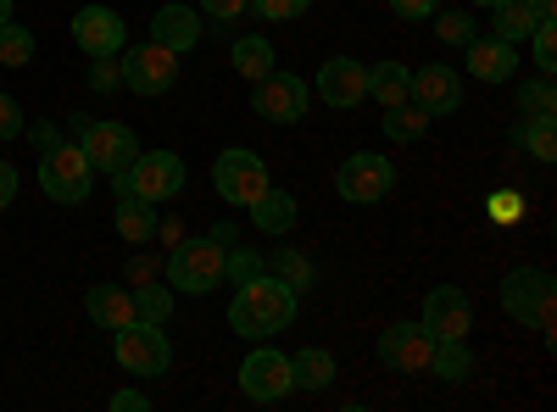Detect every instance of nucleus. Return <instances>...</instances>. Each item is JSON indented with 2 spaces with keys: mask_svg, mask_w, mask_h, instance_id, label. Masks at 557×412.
Segmentation results:
<instances>
[{
  "mask_svg": "<svg viewBox=\"0 0 557 412\" xmlns=\"http://www.w3.org/2000/svg\"><path fill=\"white\" fill-rule=\"evenodd\" d=\"M268 273H278V279H285L296 296H307V290H312V262H307L296 246H278V251H273V262H268Z\"/></svg>",
  "mask_w": 557,
  "mask_h": 412,
  "instance_id": "30",
  "label": "nucleus"
},
{
  "mask_svg": "<svg viewBox=\"0 0 557 412\" xmlns=\"http://www.w3.org/2000/svg\"><path fill=\"white\" fill-rule=\"evenodd\" d=\"M34 62V34L23 23H0V67H28Z\"/></svg>",
  "mask_w": 557,
  "mask_h": 412,
  "instance_id": "32",
  "label": "nucleus"
},
{
  "mask_svg": "<svg viewBox=\"0 0 557 412\" xmlns=\"http://www.w3.org/2000/svg\"><path fill=\"white\" fill-rule=\"evenodd\" d=\"M240 390L251 401H285L296 390L290 379V357L285 351H273V346H257L246 362H240Z\"/></svg>",
  "mask_w": 557,
  "mask_h": 412,
  "instance_id": "12",
  "label": "nucleus"
},
{
  "mask_svg": "<svg viewBox=\"0 0 557 412\" xmlns=\"http://www.w3.org/2000/svg\"><path fill=\"white\" fill-rule=\"evenodd\" d=\"M513 140H519V151H530L535 162H552V157H557V117H552V112H546V117H519Z\"/></svg>",
  "mask_w": 557,
  "mask_h": 412,
  "instance_id": "27",
  "label": "nucleus"
},
{
  "mask_svg": "<svg viewBox=\"0 0 557 412\" xmlns=\"http://www.w3.org/2000/svg\"><path fill=\"white\" fill-rule=\"evenodd\" d=\"M474 7H485V12H491V7H496V0H474Z\"/></svg>",
  "mask_w": 557,
  "mask_h": 412,
  "instance_id": "48",
  "label": "nucleus"
},
{
  "mask_svg": "<svg viewBox=\"0 0 557 412\" xmlns=\"http://www.w3.org/2000/svg\"><path fill=\"white\" fill-rule=\"evenodd\" d=\"M201 34H207V17L196 7H178V0H168V7L151 17V39L168 45L173 57H190L196 45H201Z\"/></svg>",
  "mask_w": 557,
  "mask_h": 412,
  "instance_id": "18",
  "label": "nucleus"
},
{
  "mask_svg": "<svg viewBox=\"0 0 557 412\" xmlns=\"http://www.w3.org/2000/svg\"><path fill=\"white\" fill-rule=\"evenodd\" d=\"M235 235H240V228H235V223H218V228H212V240H218L223 251H228V246H235Z\"/></svg>",
  "mask_w": 557,
  "mask_h": 412,
  "instance_id": "45",
  "label": "nucleus"
},
{
  "mask_svg": "<svg viewBox=\"0 0 557 412\" xmlns=\"http://www.w3.org/2000/svg\"><path fill=\"white\" fill-rule=\"evenodd\" d=\"M552 107H557V96H552V78H546V73L519 89V117H546Z\"/></svg>",
  "mask_w": 557,
  "mask_h": 412,
  "instance_id": "36",
  "label": "nucleus"
},
{
  "mask_svg": "<svg viewBox=\"0 0 557 412\" xmlns=\"http://www.w3.org/2000/svg\"><path fill=\"white\" fill-rule=\"evenodd\" d=\"M117 196H139V201H173L184 190V157L178 151H134V162L112 178Z\"/></svg>",
  "mask_w": 557,
  "mask_h": 412,
  "instance_id": "4",
  "label": "nucleus"
},
{
  "mask_svg": "<svg viewBox=\"0 0 557 412\" xmlns=\"http://www.w3.org/2000/svg\"><path fill=\"white\" fill-rule=\"evenodd\" d=\"M374 351H380L385 369H396V374H424L430 369V351H435V335L424 324H391Z\"/></svg>",
  "mask_w": 557,
  "mask_h": 412,
  "instance_id": "15",
  "label": "nucleus"
},
{
  "mask_svg": "<svg viewBox=\"0 0 557 412\" xmlns=\"http://www.w3.org/2000/svg\"><path fill=\"white\" fill-rule=\"evenodd\" d=\"M251 223H257V235H273V240H278V235H290V228L301 223V201H296L290 190H273V185H268V190L251 201Z\"/></svg>",
  "mask_w": 557,
  "mask_h": 412,
  "instance_id": "20",
  "label": "nucleus"
},
{
  "mask_svg": "<svg viewBox=\"0 0 557 412\" xmlns=\"http://www.w3.org/2000/svg\"><path fill=\"white\" fill-rule=\"evenodd\" d=\"M535 23H541V17L524 7V0H496V7H491V34L507 39V45H524Z\"/></svg>",
  "mask_w": 557,
  "mask_h": 412,
  "instance_id": "26",
  "label": "nucleus"
},
{
  "mask_svg": "<svg viewBox=\"0 0 557 412\" xmlns=\"http://www.w3.org/2000/svg\"><path fill=\"white\" fill-rule=\"evenodd\" d=\"M73 39H78V51H89L96 62H112V57H123L128 28H123V17H117L112 7H78Z\"/></svg>",
  "mask_w": 557,
  "mask_h": 412,
  "instance_id": "13",
  "label": "nucleus"
},
{
  "mask_svg": "<svg viewBox=\"0 0 557 412\" xmlns=\"http://www.w3.org/2000/svg\"><path fill=\"white\" fill-rule=\"evenodd\" d=\"M17 201V167L12 162H0V212H7Z\"/></svg>",
  "mask_w": 557,
  "mask_h": 412,
  "instance_id": "43",
  "label": "nucleus"
},
{
  "mask_svg": "<svg viewBox=\"0 0 557 412\" xmlns=\"http://www.w3.org/2000/svg\"><path fill=\"white\" fill-rule=\"evenodd\" d=\"M435 34L462 51V45H469V39L480 34V17H469V12H435Z\"/></svg>",
  "mask_w": 557,
  "mask_h": 412,
  "instance_id": "35",
  "label": "nucleus"
},
{
  "mask_svg": "<svg viewBox=\"0 0 557 412\" xmlns=\"http://www.w3.org/2000/svg\"><path fill=\"white\" fill-rule=\"evenodd\" d=\"M107 407H112V412H151V396H146V390H117Z\"/></svg>",
  "mask_w": 557,
  "mask_h": 412,
  "instance_id": "42",
  "label": "nucleus"
},
{
  "mask_svg": "<svg viewBox=\"0 0 557 412\" xmlns=\"http://www.w3.org/2000/svg\"><path fill=\"white\" fill-rule=\"evenodd\" d=\"M318 101L323 107H357L362 96H368V62H351V57H335V62H323L318 67Z\"/></svg>",
  "mask_w": 557,
  "mask_h": 412,
  "instance_id": "17",
  "label": "nucleus"
},
{
  "mask_svg": "<svg viewBox=\"0 0 557 412\" xmlns=\"http://www.w3.org/2000/svg\"><path fill=\"white\" fill-rule=\"evenodd\" d=\"M385 140L391 146H412V140H424V128H430V112L418 107V101H396V107H385Z\"/></svg>",
  "mask_w": 557,
  "mask_h": 412,
  "instance_id": "25",
  "label": "nucleus"
},
{
  "mask_svg": "<svg viewBox=\"0 0 557 412\" xmlns=\"http://www.w3.org/2000/svg\"><path fill=\"white\" fill-rule=\"evenodd\" d=\"M435 340H469V329H474V301H469V290H457V285H435L430 296H424V317H418Z\"/></svg>",
  "mask_w": 557,
  "mask_h": 412,
  "instance_id": "11",
  "label": "nucleus"
},
{
  "mask_svg": "<svg viewBox=\"0 0 557 412\" xmlns=\"http://www.w3.org/2000/svg\"><path fill=\"white\" fill-rule=\"evenodd\" d=\"M0 23H12V0H0Z\"/></svg>",
  "mask_w": 557,
  "mask_h": 412,
  "instance_id": "47",
  "label": "nucleus"
},
{
  "mask_svg": "<svg viewBox=\"0 0 557 412\" xmlns=\"http://www.w3.org/2000/svg\"><path fill=\"white\" fill-rule=\"evenodd\" d=\"M407 101H418L430 117H451V112L462 107V78H457L451 67L430 62V67H418V73L407 78Z\"/></svg>",
  "mask_w": 557,
  "mask_h": 412,
  "instance_id": "16",
  "label": "nucleus"
},
{
  "mask_svg": "<svg viewBox=\"0 0 557 412\" xmlns=\"http://www.w3.org/2000/svg\"><path fill=\"white\" fill-rule=\"evenodd\" d=\"M123 84L134 89V96H168V89L178 84V57L168 51V45H134V51H123L117 62Z\"/></svg>",
  "mask_w": 557,
  "mask_h": 412,
  "instance_id": "9",
  "label": "nucleus"
},
{
  "mask_svg": "<svg viewBox=\"0 0 557 412\" xmlns=\"http://www.w3.org/2000/svg\"><path fill=\"white\" fill-rule=\"evenodd\" d=\"M391 7H396V17H407V23H424V17L441 12V0H391Z\"/></svg>",
  "mask_w": 557,
  "mask_h": 412,
  "instance_id": "41",
  "label": "nucleus"
},
{
  "mask_svg": "<svg viewBox=\"0 0 557 412\" xmlns=\"http://www.w3.org/2000/svg\"><path fill=\"white\" fill-rule=\"evenodd\" d=\"M307 12H312V0H257V17H268V23H296Z\"/></svg>",
  "mask_w": 557,
  "mask_h": 412,
  "instance_id": "38",
  "label": "nucleus"
},
{
  "mask_svg": "<svg viewBox=\"0 0 557 412\" xmlns=\"http://www.w3.org/2000/svg\"><path fill=\"white\" fill-rule=\"evenodd\" d=\"M268 185H273V178H268V162H262L257 151H246V146L218 151V162H212V190H218L228 207H251Z\"/></svg>",
  "mask_w": 557,
  "mask_h": 412,
  "instance_id": "7",
  "label": "nucleus"
},
{
  "mask_svg": "<svg viewBox=\"0 0 557 412\" xmlns=\"http://www.w3.org/2000/svg\"><path fill=\"white\" fill-rule=\"evenodd\" d=\"M296 307H301V296L278 279V273L262 267L257 279L235 285V301H228V329H235L240 340H268V335L296 324Z\"/></svg>",
  "mask_w": 557,
  "mask_h": 412,
  "instance_id": "1",
  "label": "nucleus"
},
{
  "mask_svg": "<svg viewBox=\"0 0 557 412\" xmlns=\"http://www.w3.org/2000/svg\"><path fill=\"white\" fill-rule=\"evenodd\" d=\"M307 96H312V89H307L296 73H278V67H273L268 78H257V117H262V123H278V128L301 123Z\"/></svg>",
  "mask_w": 557,
  "mask_h": 412,
  "instance_id": "14",
  "label": "nucleus"
},
{
  "mask_svg": "<svg viewBox=\"0 0 557 412\" xmlns=\"http://www.w3.org/2000/svg\"><path fill=\"white\" fill-rule=\"evenodd\" d=\"M84 312L96 317L101 329H123L134 317V290H123V285H89L84 290Z\"/></svg>",
  "mask_w": 557,
  "mask_h": 412,
  "instance_id": "21",
  "label": "nucleus"
},
{
  "mask_svg": "<svg viewBox=\"0 0 557 412\" xmlns=\"http://www.w3.org/2000/svg\"><path fill=\"white\" fill-rule=\"evenodd\" d=\"M235 73H240L246 84H257V78H268V73H273V45H268L262 34L235 39Z\"/></svg>",
  "mask_w": 557,
  "mask_h": 412,
  "instance_id": "29",
  "label": "nucleus"
},
{
  "mask_svg": "<svg viewBox=\"0 0 557 412\" xmlns=\"http://www.w3.org/2000/svg\"><path fill=\"white\" fill-rule=\"evenodd\" d=\"M491 217H496V223H519V217H524V196H519V190H496V196H491Z\"/></svg>",
  "mask_w": 557,
  "mask_h": 412,
  "instance_id": "39",
  "label": "nucleus"
},
{
  "mask_svg": "<svg viewBox=\"0 0 557 412\" xmlns=\"http://www.w3.org/2000/svg\"><path fill=\"white\" fill-rule=\"evenodd\" d=\"M524 7H530L535 17H552V12H557V0H524Z\"/></svg>",
  "mask_w": 557,
  "mask_h": 412,
  "instance_id": "46",
  "label": "nucleus"
},
{
  "mask_svg": "<svg viewBox=\"0 0 557 412\" xmlns=\"http://www.w3.org/2000/svg\"><path fill=\"white\" fill-rule=\"evenodd\" d=\"M246 7H251V0H196V12L212 17V28H235L246 17Z\"/></svg>",
  "mask_w": 557,
  "mask_h": 412,
  "instance_id": "37",
  "label": "nucleus"
},
{
  "mask_svg": "<svg viewBox=\"0 0 557 412\" xmlns=\"http://www.w3.org/2000/svg\"><path fill=\"white\" fill-rule=\"evenodd\" d=\"M530 57H535V67L552 78L557 73V23L552 17H541L535 28H530Z\"/></svg>",
  "mask_w": 557,
  "mask_h": 412,
  "instance_id": "33",
  "label": "nucleus"
},
{
  "mask_svg": "<svg viewBox=\"0 0 557 412\" xmlns=\"http://www.w3.org/2000/svg\"><path fill=\"white\" fill-rule=\"evenodd\" d=\"M502 312L519 317L524 329L552 335V324H557V285H552V273L546 267H513L502 279Z\"/></svg>",
  "mask_w": 557,
  "mask_h": 412,
  "instance_id": "2",
  "label": "nucleus"
},
{
  "mask_svg": "<svg viewBox=\"0 0 557 412\" xmlns=\"http://www.w3.org/2000/svg\"><path fill=\"white\" fill-rule=\"evenodd\" d=\"M78 146H84L89 167L107 173V178H117V173L134 162V151H139V140H134L128 123H84V128H78Z\"/></svg>",
  "mask_w": 557,
  "mask_h": 412,
  "instance_id": "10",
  "label": "nucleus"
},
{
  "mask_svg": "<svg viewBox=\"0 0 557 412\" xmlns=\"http://www.w3.org/2000/svg\"><path fill=\"white\" fill-rule=\"evenodd\" d=\"M462 62H469V73L480 78V84H507L513 78V67H519V45H507V39H496V34H474L469 45H462Z\"/></svg>",
  "mask_w": 557,
  "mask_h": 412,
  "instance_id": "19",
  "label": "nucleus"
},
{
  "mask_svg": "<svg viewBox=\"0 0 557 412\" xmlns=\"http://www.w3.org/2000/svg\"><path fill=\"white\" fill-rule=\"evenodd\" d=\"M335 190H341L351 207H374V201H385V196L396 190V167H391L385 151H357V157L341 162Z\"/></svg>",
  "mask_w": 557,
  "mask_h": 412,
  "instance_id": "8",
  "label": "nucleus"
},
{
  "mask_svg": "<svg viewBox=\"0 0 557 412\" xmlns=\"http://www.w3.org/2000/svg\"><path fill=\"white\" fill-rule=\"evenodd\" d=\"M17 134H23V107L0 89V140H17Z\"/></svg>",
  "mask_w": 557,
  "mask_h": 412,
  "instance_id": "40",
  "label": "nucleus"
},
{
  "mask_svg": "<svg viewBox=\"0 0 557 412\" xmlns=\"http://www.w3.org/2000/svg\"><path fill=\"white\" fill-rule=\"evenodd\" d=\"M430 369H435V379H446V385H469V379L480 374V362H474L469 340H435Z\"/></svg>",
  "mask_w": 557,
  "mask_h": 412,
  "instance_id": "22",
  "label": "nucleus"
},
{
  "mask_svg": "<svg viewBox=\"0 0 557 412\" xmlns=\"http://www.w3.org/2000/svg\"><path fill=\"white\" fill-rule=\"evenodd\" d=\"M134 317H146V324H168V317H173V285H139L134 290Z\"/></svg>",
  "mask_w": 557,
  "mask_h": 412,
  "instance_id": "31",
  "label": "nucleus"
},
{
  "mask_svg": "<svg viewBox=\"0 0 557 412\" xmlns=\"http://www.w3.org/2000/svg\"><path fill=\"white\" fill-rule=\"evenodd\" d=\"M28 140L39 146V151H51V146H62V134H57V123H34V134Z\"/></svg>",
  "mask_w": 557,
  "mask_h": 412,
  "instance_id": "44",
  "label": "nucleus"
},
{
  "mask_svg": "<svg viewBox=\"0 0 557 412\" xmlns=\"http://www.w3.org/2000/svg\"><path fill=\"white\" fill-rule=\"evenodd\" d=\"M89 185H96V167H89L84 146H51L39 151V190L51 196L57 207H84L89 201Z\"/></svg>",
  "mask_w": 557,
  "mask_h": 412,
  "instance_id": "5",
  "label": "nucleus"
},
{
  "mask_svg": "<svg viewBox=\"0 0 557 412\" xmlns=\"http://www.w3.org/2000/svg\"><path fill=\"white\" fill-rule=\"evenodd\" d=\"M262 273V257L257 251H246L240 240L228 246V257H223V285H246V279H257Z\"/></svg>",
  "mask_w": 557,
  "mask_h": 412,
  "instance_id": "34",
  "label": "nucleus"
},
{
  "mask_svg": "<svg viewBox=\"0 0 557 412\" xmlns=\"http://www.w3.org/2000/svg\"><path fill=\"white\" fill-rule=\"evenodd\" d=\"M112 357L123 362V374H139V379H162V374L173 369L168 324H146V317H128L123 329H112Z\"/></svg>",
  "mask_w": 557,
  "mask_h": 412,
  "instance_id": "3",
  "label": "nucleus"
},
{
  "mask_svg": "<svg viewBox=\"0 0 557 412\" xmlns=\"http://www.w3.org/2000/svg\"><path fill=\"white\" fill-rule=\"evenodd\" d=\"M112 223H117V235H123L128 246H146V240H157V207H151V201H139V196H117Z\"/></svg>",
  "mask_w": 557,
  "mask_h": 412,
  "instance_id": "23",
  "label": "nucleus"
},
{
  "mask_svg": "<svg viewBox=\"0 0 557 412\" xmlns=\"http://www.w3.org/2000/svg\"><path fill=\"white\" fill-rule=\"evenodd\" d=\"M223 257H228V251H223L212 235L173 246V257H168V285H173L178 296H207V290H218V285H223Z\"/></svg>",
  "mask_w": 557,
  "mask_h": 412,
  "instance_id": "6",
  "label": "nucleus"
},
{
  "mask_svg": "<svg viewBox=\"0 0 557 412\" xmlns=\"http://www.w3.org/2000/svg\"><path fill=\"white\" fill-rule=\"evenodd\" d=\"M335 351H323V346H301L296 357H290V379L301 385V390H330L335 385Z\"/></svg>",
  "mask_w": 557,
  "mask_h": 412,
  "instance_id": "24",
  "label": "nucleus"
},
{
  "mask_svg": "<svg viewBox=\"0 0 557 412\" xmlns=\"http://www.w3.org/2000/svg\"><path fill=\"white\" fill-rule=\"evenodd\" d=\"M407 78H412V67L374 62V67H368V96H374L380 107H396V101H407Z\"/></svg>",
  "mask_w": 557,
  "mask_h": 412,
  "instance_id": "28",
  "label": "nucleus"
}]
</instances>
